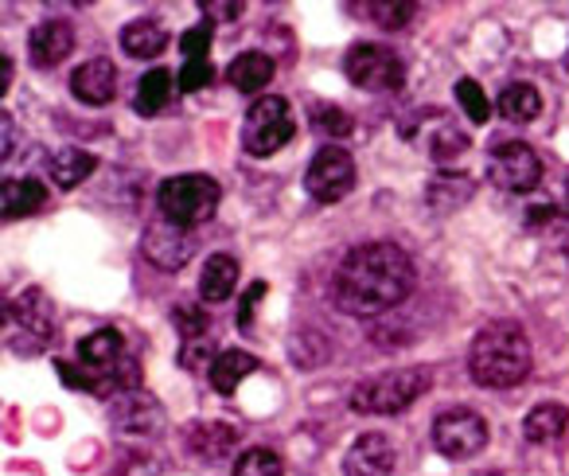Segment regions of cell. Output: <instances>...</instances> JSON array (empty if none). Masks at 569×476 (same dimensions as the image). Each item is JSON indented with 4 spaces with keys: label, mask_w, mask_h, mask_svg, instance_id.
<instances>
[{
    "label": "cell",
    "mask_w": 569,
    "mask_h": 476,
    "mask_svg": "<svg viewBox=\"0 0 569 476\" xmlns=\"http://www.w3.org/2000/svg\"><path fill=\"white\" fill-rule=\"evenodd\" d=\"M429 367H395L375 379H363L351 395V410L359 414H402L429 390Z\"/></svg>",
    "instance_id": "3957f363"
},
{
    "label": "cell",
    "mask_w": 569,
    "mask_h": 476,
    "mask_svg": "<svg viewBox=\"0 0 569 476\" xmlns=\"http://www.w3.org/2000/svg\"><path fill=\"white\" fill-rule=\"evenodd\" d=\"M566 429H569V406H561V403H538L535 410L522 418V434L535 445L558 442Z\"/></svg>",
    "instance_id": "d6986e66"
},
{
    "label": "cell",
    "mask_w": 569,
    "mask_h": 476,
    "mask_svg": "<svg viewBox=\"0 0 569 476\" xmlns=\"http://www.w3.org/2000/svg\"><path fill=\"white\" fill-rule=\"evenodd\" d=\"M110 426L121 442H152L164 429V406L149 395V390H126L113 398L110 406Z\"/></svg>",
    "instance_id": "9c48e42d"
},
{
    "label": "cell",
    "mask_w": 569,
    "mask_h": 476,
    "mask_svg": "<svg viewBox=\"0 0 569 476\" xmlns=\"http://www.w3.org/2000/svg\"><path fill=\"white\" fill-rule=\"evenodd\" d=\"M297 133V118L289 110V102L277 95L269 98H258V102L246 110V121H242V149L250 157H273L277 149L293 141Z\"/></svg>",
    "instance_id": "5b68a950"
},
{
    "label": "cell",
    "mask_w": 569,
    "mask_h": 476,
    "mask_svg": "<svg viewBox=\"0 0 569 476\" xmlns=\"http://www.w3.org/2000/svg\"><path fill=\"white\" fill-rule=\"evenodd\" d=\"M238 442V429L227 422H196L188 429V449L203 460H222Z\"/></svg>",
    "instance_id": "e0dca14e"
},
{
    "label": "cell",
    "mask_w": 569,
    "mask_h": 476,
    "mask_svg": "<svg viewBox=\"0 0 569 476\" xmlns=\"http://www.w3.org/2000/svg\"><path fill=\"white\" fill-rule=\"evenodd\" d=\"M398 465V449L387 434H363L351 445L348 460H343V473L348 476H390Z\"/></svg>",
    "instance_id": "4fadbf2b"
},
{
    "label": "cell",
    "mask_w": 569,
    "mask_h": 476,
    "mask_svg": "<svg viewBox=\"0 0 569 476\" xmlns=\"http://www.w3.org/2000/svg\"><path fill=\"white\" fill-rule=\"evenodd\" d=\"M367 12H371V20L379 28H387V32H395V28H406L410 24V17L418 9H413V4H406V0H395V4H390V0H371V4H367Z\"/></svg>",
    "instance_id": "f1b7e54d"
},
{
    "label": "cell",
    "mask_w": 569,
    "mask_h": 476,
    "mask_svg": "<svg viewBox=\"0 0 569 476\" xmlns=\"http://www.w3.org/2000/svg\"><path fill=\"white\" fill-rule=\"evenodd\" d=\"M176 87H180V82H176L172 71H149L141 79V87H137V113H141V118H157V113L172 102Z\"/></svg>",
    "instance_id": "cb8c5ba5"
},
{
    "label": "cell",
    "mask_w": 569,
    "mask_h": 476,
    "mask_svg": "<svg viewBox=\"0 0 569 476\" xmlns=\"http://www.w3.org/2000/svg\"><path fill=\"white\" fill-rule=\"evenodd\" d=\"M121 48L133 59H157L168 48V32L157 20H133V24L121 28Z\"/></svg>",
    "instance_id": "603a6c76"
},
{
    "label": "cell",
    "mask_w": 569,
    "mask_h": 476,
    "mask_svg": "<svg viewBox=\"0 0 569 476\" xmlns=\"http://www.w3.org/2000/svg\"><path fill=\"white\" fill-rule=\"evenodd\" d=\"M413 258L395 242H363L340 262L332 281L336 309L348 317H379L413 294Z\"/></svg>",
    "instance_id": "6da1fadb"
},
{
    "label": "cell",
    "mask_w": 569,
    "mask_h": 476,
    "mask_svg": "<svg viewBox=\"0 0 569 476\" xmlns=\"http://www.w3.org/2000/svg\"><path fill=\"white\" fill-rule=\"evenodd\" d=\"M43 204H48V188H43L40 180H32V176H24V180H4V188H0L4 222L28 219V215H36Z\"/></svg>",
    "instance_id": "2e32d148"
},
{
    "label": "cell",
    "mask_w": 569,
    "mask_h": 476,
    "mask_svg": "<svg viewBox=\"0 0 569 476\" xmlns=\"http://www.w3.org/2000/svg\"><path fill=\"white\" fill-rule=\"evenodd\" d=\"M343 71L359 90H371V95H395L406 82V63L395 56V48H382V43H356L343 56Z\"/></svg>",
    "instance_id": "8992f818"
},
{
    "label": "cell",
    "mask_w": 569,
    "mask_h": 476,
    "mask_svg": "<svg viewBox=\"0 0 569 476\" xmlns=\"http://www.w3.org/2000/svg\"><path fill=\"white\" fill-rule=\"evenodd\" d=\"M98 168V157L94 152H87V149H74V145H67V149H59L56 157H51V180L59 184V188H79L82 180H87L90 172Z\"/></svg>",
    "instance_id": "7402d4cb"
},
{
    "label": "cell",
    "mask_w": 569,
    "mask_h": 476,
    "mask_svg": "<svg viewBox=\"0 0 569 476\" xmlns=\"http://www.w3.org/2000/svg\"><path fill=\"white\" fill-rule=\"evenodd\" d=\"M199 12H203V17H214V20H238L246 12V4L242 0H203Z\"/></svg>",
    "instance_id": "e575fe53"
},
{
    "label": "cell",
    "mask_w": 569,
    "mask_h": 476,
    "mask_svg": "<svg viewBox=\"0 0 569 476\" xmlns=\"http://www.w3.org/2000/svg\"><path fill=\"white\" fill-rule=\"evenodd\" d=\"M488 176H491V184L503 191H530L542 180V160H538V152L530 149V145L503 141L491 149Z\"/></svg>",
    "instance_id": "8fae6325"
},
{
    "label": "cell",
    "mask_w": 569,
    "mask_h": 476,
    "mask_svg": "<svg viewBox=\"0 0 569 476\" xmlns=\"http://www.w3.org/2000/svg\"><path fill=\"white\" fill-rule=\"evenodd\" d=\"M207 359H219L214 356V344L211 340H196V344H183V351H180V367H188V371H203L207 367ZM211 371V367H207Z\"/></svg>",
    "instance_id": "836d02e7"
},
{
    "label": "cell",
    "mask_w": 569,
    "mask_h": 476,
    "mask_svg": "<svg viewBox=\"0 0 569 476\" xmlns=\"http://www.w3.org/2000/svg\"><path fill=\"white\" fill-rule=\"evenodd\" d=\"M561 235H566L561 238V255H566V262H569V227H561Z\"/></svg>",
    "instance_id": "f35d334b"
},
{
    "label": "cell",
    "mask_w": 569,
    "mask_h": 476,
    "mask_svg": "<svg viewBox=\"0 0 569 476\" xmlns=\"http://www.w3.org/2000/svg\"><path fill=\"white\" fill-rule=\"evenodd\" d=\"M309 118H312V129H317L320 137H332L336 141V137L351 133V113L340 110V106H332V102H312Z\"/></svg>",
    "instance_id": "4316f807"
},
{
    "label": "cell",
    "mask_w": 569,
    "mask_h": 476,
    "mask_svg": "<svg viewBox=\"0 0 569 476\" xmlns=\"http://www.w3.org/2000/svg\"><path fill=\"white\" fill-rule=\"evenodd\" d=\"M172 325L183 344L211 340V317H207L203 305H180V309H172Z\"/></svg>",
    "instance_id": "484cf974"
},
{
    "label": "cell",
    "mask_w": 569,
    "mask_h": 476,
    "mask_svg": "<svg viewBox=\"0 0 569 476\" xmlns=\"http://www.w3.org/2000/svg\"><path fill=\"white\" fill-rule=\"evenodd\" d=\"M238 286V262L230 255H211L203 266V274H199V297H203V305H219L227 301L230 294H234Z\"/></svg>",
    "instance_id": "ac0fdd59"
},
{
    "label": "cell",
    "mask_w": 569,
    "mask_h": 476,
    "mask_svg": "<svg viewBox=\"0 0 569 476\" xmlns=\"http://www.w3.org/2000/svg\"><path fill=\"white\" fill-rule=\"evenodd\" d=\"M433 445L449 460H468L488 445V422L468 406H449L433 418Z\"/></svg>",
    "instance_id": "ba28073f"
},
{
    "label": "cell",
    "mask_w": 569,
    "mask_h": 476,
    "mask_svg": "<svg viewBox=\"0 0 569 476\" xmlns=\"http://www.w3.org/2000/svg\"><path fill=\"white\" fill-rule=\"evenodd\" d=\"M465 149H468V137L460 133V129H449V126H445L441 133L429 141V157H433V160H452V157H460Z\"/></svg>",
    "instance_id": "4dcf8cb0"
},
{
    "label": "cell",
    "mask_w": 569,
    "mask_h": 476,
    "mask_svg": "<svg viewBox=\"0 0 569 476\" xmlns=\"http://www.w3.org/2000/svg\"><path fill=\"white\" fill-rule=\"evenodd\" d=\"M305 188L320 204H336V199L348 196L356 188V160H351V152L340 149V145H325L312 157L309 172H305Z\"/></svg>",
    "instance_id": "30bf717a"
},
{
    "label": "cell",
    "mask_w": 569,
    "mask_h": 476,
    "mask_svg": "<svg viewBox=\"0 0 569 476\" xmlns=\"http://www.w3.org/2000/svg\"><path fill=\"white\" fill-rule=\"evenodd\" d=\"M219 199H222V188L211 176H199V172L172 176V180H164L157 191L160 215H164L168 222H176V227H188V230L211 219V215L219 211Z\"/></svg>",
    "instance_id": "277c9868"
},
{
    "label": "cell",
    "mask_w": 569,
    "mask_h": 476,
    "mask_svg": "<svg viewBox=\"0 0 569 476\" xmlns=\"http://www.w3.org/2000/svg\"><path fill=\"white\" fill-rule=\"evenodd\" d=\"M207 48H211V20H203V24L188 28L180 36V51L188 59H207Z\"/></svg>",
    "instance_id": "d6a6232c"
},
{
    "label": "cell",
    "mask_w": 569,
    "mask_h": 476,
    "mask_svg": "<svg viewBox=\"0 0 569 476\" xmlns=\"http://www.w3.org/2000/svg\"><path fill=\"white\" fill-rule=\"evenodd\" d=\"M141 247H144V258H149L157 270L180 274L183 266L191 262V255H196V238L188 235V227H176V222H168L164 215H160V219L149 222Z\"/></svg>",
    "instance_id": "7c38bea8"
},
{
    "label": "cell",
    "mask_w": 569,
    "mask_h": 476,
    "mask_svg": "<svg viewBox=\"0 0 569 476\" xmlns=\"http://www.w3.org/2000/svg\"><path fill=\"white\" fill-rule=\"evenodd\" d=\"M71 95L87 106H106L118 95V67L110 59H90L71 75Z\"/></svg>",
    "instance_id": "9a60e30c"
},
{
    "label": "cell",
    "mask_w": 569,
    "mask_h": 476,
    "mask_svg": "<svg viewBox=\"0 0 569 476\" xmlns=\"http://www.w3.org/2000/svg\"><path fill=\"white\" fill-rule=\"evenodd\" d=\"M457 102L465 106L468 118H472L476 126H483V121L491 118V102H488V95H483L476 79H460L457 82Z\"/></svg>",
    "instance_id": "f546056e"
},
{
    "label": "cell",
    "mask_w": 569,
    "mask_h": 476,
    "mask_svg": "<svg viewBox=\"0 0 569 476\" xmlns=\"http://www.w3.org/2000/svg\"><path fill=\"white\" fill-rule=\"evenodd\" d=\"M530 364H535V351H530L527 333L519 325H511V320H496V325L480 328L472 340V351H468L472 379L491 390L519 387L530 375Z\"/></svg>",
    "instance_id": "7a4b0ae2"
},
{
    "label": "cell",
    "mask_w": 569,
    "mask_h": 476,
    "mask_svg": "<svg viewBox=\"0 0 569 476\" xmlns=\"http://www.w3.org/2000/svg\"><path fill=\"white\" fill-rule=\"evenodd\" d=\"M499 110H503L507 121H535L538 110H542V95L530 82H511L499 95Z\"/></svg>",
    "instance_id": "d4e9b609"
},
{
    "label": "cell",
    "mask_w": 569,
    "mask_h": 476,
    "mask_svg": "<svg viewBox=\"0 0 569 476\" xmlns=\"http://www.w3.org/2000/svg\"><path fill=\"white\" fill-rule=\"evenodd\" d=\"M4 328H9V336L20 328V340L12 344V351H43L56 336V313L40 289H24L4 309Z\"/></svg>",
    "instance_id": "52a82bcc"
},
{
    "label": "cell",
    "mask_w": 569,
    "mask_h": 476,
    "mask_svg": "<svg viewBox=\"0 0 569 476\" xmlns=\"http://www.w3.org/2000/svg\"><path fill=\"white\" fill-rule=\"evenodd\" d=\"M261 297H266V281H253V286L242 294V305H238V328H250L253 309H258Z\"/></svg>",
    "instance_id": "d590c367"
},
{
    "label": "cell",
    "mask_w": 569,
    "mask_h": 476,
    "mask_svg": "<svg viewBox=\"0 0 569 476\" xmlns=\"http://www.w3.org/2000/svg\"><path fill=\"white\" fill-rule=\"evenodd\" d=\"M258 371V359L250 356V351H238V348H230V351H219V359L211 364V387L219 390V395H234L238 390V383L246 379V375H253Z\"/></svg>",
    "instance_id": "44dd1931"
},
{
    "label": "cell",
    "mask_w": 569,
    "mask_h": 476,
    "mask_svg": "<svg viewBox=\"0 0 569 476\" xmlns=\"http://www.w3.org/2000/svg\"><path fill=\"white\" fill-rule=\"evenodd\" d=\"M0 129H4V157H12V149H17V126H12L9 110L0 113Z\"/></svg>",
    "instance_id": "8d00e7d4"
},
{
    "label": "cell",
    "mask_w": 569,
    "mask_h": 476,
    "mask_svg": "<svg viewBox=\"0 0 569 476\" xmlns=\"http://www.w3.org/2000/svg\"><path fill=\"white\" fill-rule=\"evenodd\" d=\"M281 473H284L281 457L273 449H266V445H253V449H246L234 460V476H281Z\"/></svg>",
    "instance_id": "83f0119b"
},
{
    "label": "cell",
    "mask_w": 569,
    "mask_h": 476,
    "mask_svg": "<svg viewBox=\"0 0 569 476\" xmlns=\"http://www.w3.org/2000/svg\"><path fill=\"white\" fill-rule=\"evenodd\" d=\"M211 75H214V67H211V59H188L183 63V71L176 75V82H180V90H203L207 82H211Z\"/></svg>",
    "instance_id": "1f68e13d"
},
{
    "label": "cell",
    "mask_w": 569,
    "mask_h": 476,
    "mask_svg": "<svg viewBox=\"0 0 569 476\" xmlns=\"http://www.w3.org/2000/svg\"><path fill=\"white\" fill-rule=\"evenodd\" d=\"M9 79H12V59H4V79H0V90H9Z\"/></svg>",
    "instance_id": "74e56055"
},
{
    "label": "cell",
    "mask_w": 569,
    "mask_h": 476,
    "mask_svg": "<svg viewBox=\"0 0 569 476\" xmlns=\"http://www.w3.org/2000/svg\"><path fill=\"white\" fill-rule=\"evenodd\" d=\"M566 204H569V184H566Z\"/></svg>",
    "instance_id": "ab89813d"
},
{
    "label": "cell",
    "mask_w": 569,
    "mask_h": 476,
    "mask_svg": "<svg viewBox=\"0 0 569 476\" xmlns=\"http://www.w3.org/2000/svg\"><path fill=\"white\" fill-rule=\"evenodd\" d=\"M71 48H74V32L67 20H43V24H36V32L28 36V59H32L40 71L59 67L71 56Z\"/></svg>",
    "instance_id": "5bb4252c"
},
{
    "label": "cell",
    "mask_w": 569,
    "mask_h": 476,
    "mask_svg": "<svg viewBox=\"0 0 569 476\" xmlns=\"http://www.w3.org/2000/svg\"><path fill=\"white\" fill-rule=\"evenodd\" d=\"M273 59L261 56V51H246V56H238L234 63L227 67V79L234 90H242V95H258V90L269 87V79H273Z\"/></svg>",
    "instance_id": "ffe728a7"
}]
</instances>
